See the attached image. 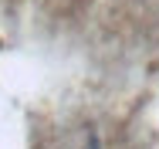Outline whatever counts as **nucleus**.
<instances>
[{
    "label": "nucleus",
    "instance_id": "1",
    "mask_svg": "<svg viewBox=\"0 0 159 149\" xmlns=\"http://www.w3.org/2000/svg\"><path fill=\"white\" fill-rule=\"evenodd\" d=\"M88 149H98V139H95V136H92V139H88Z\"/></svg>",
    "mask_w": 159,
    "mask_h": 149
}]
</instances>
